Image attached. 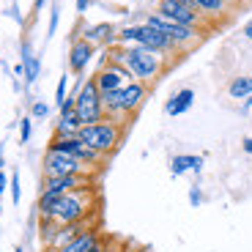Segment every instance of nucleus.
I'll return each mask as SVG.
<instances>
[{
    "label": "nucleus",
    "mask_w": 252,
    "mask_h": 252,
    "mask_svg": "<svg viewBox=\"0 0 252 252\" xmlns=\"http://www.w3.org/2000/svg\"><path fill=\"white\" fill-rule=\"evenodd\" d=\"M189 200H192V206H200L203 203V195H200V189L192 187V195H189Z\"/></svg>",
    "instance_id": "bb28decb"
},
{
    "label": "nucleus",
    "mask_w": 252,
    "mask_h": 252,
    "mask_svg": "<svg viewBox=\"0 0 252 252\" xmlns=\"http://www.w3.org/2000/svg\"><path fill=\"white\" fill-rule=\"evenodd\" d=\"M77 137L82 140L85 145H91L94 151H99L101 157H110L121 145V137H124V124L121 121H99V124L91 126H80V134Z\"/></svg>",
    "instance_id": "7ed1b4c3"
},
{
    "label": "nucleus",
    "mask_w": 252,
    "mask_h": 252,
    "mask_svg": "<svg viewBox=\"0 0 252 252\" xmlns=\"http://www.w3.org/2000/svg\"><path fill=\"white\" fill-rule=\"evenodd\" d=\"M197 6V11L203 14V17H225V8H227V3L225 0H192Z\"/></svg>",
    "instance_id": "412c9836"
},
{
    "label": "nucleus",
    "mask_w": 252,
    "mask_h": 252,
    "mask_svg": "<svg viewBox=\"0 0 252 252\" xmlns=\"http://www.w3.org/2000/svg\"><path fill=\"white\" fill-rule=\"evenodd\" d=\"M8 181H11V178H6V173L0 170V195H3V192L8 189Z\"/></svg>",
    "instance_id": "cd10ccee"
},
{
    "label": "nucleus",
    "mask_w": 252,
    "mask_h": 252,
    "mask_svg": "<svg viewBox=\"0 0 252 252\" xmlns=\"http://www.w3.org/2000/svg\"><path fill=\"white\" fill-rule=\"evenodd\" d=\"M107 61L126 66L129 74H132V80L145 82V85L154 82V80H159V74L167 69V58H164L162 52L145 50V47H140V44H118V47H113L110 55H107Z\"/></svg>",
    "instance_id": "f257e3e1"
},
{
    "label": "nucleus",
    "mask_w": 252,
    "mask_h": 252,
    "mask_svg": "<svg viewBox=\"0 0 252 252\" xmlns=\"http://www.w3.org/2000/svg\"><path fill=\"white\" fill-rule=\"evenodd\" d=\"M66 91H69V77L63 74L61 80H58V88H55V104H58V107H63V101L69 99V96H66Z\"/></svg>",
    "instance_id": "4be33fe9"
},
{
    "label": "nucleus",
    "mask_w": 252,
    "mask_h": 252,
    "mask_svg": "<svg viewBox=\"0 0 252 252\" xmlns=\"http://www.w3.org/2000/svg\"><path fill=\"white\" fill-rule=\"evenodd\" d=\"M145 25H151V28H157L159 33H164V36H167L173 44L178 47V52L192 50L195 44H200V38H203V31H197V28H187V25H178V22L164 19L162 14H157V11H151L148 17H145Z\"/></svg>",
    "instance_id": "423d86ee"
},
{
    "label": "nucleus",
    "mask_w": 252,
    "mask_h": 252,
    "mask_svg": "<svg viewBox=\"0 0 252 252\" xmlns=\"http://www.w3.org/2000/svg\"><path fill=\"white\" fill-rule=\"evenodd\" d=\"M3 164H6V162H3V157H0V170H3Z\"/></svg>",
    "instance_id": "c9c22d12"
},
{
    "label": "nucleus",
    "mask_w": 252,
    "mask_h": 252,
    "mask_svg": "<svg viewBox=\"0 0 252 252\" xmlns=\"http://www.w3.org/2000/svg\"><path fill=\"white\" fill-rule=\"evenodd\" d=\"M58 19H61V11H58V6L52 8V17H50V36L55 33V28H58Z\"/></svg>",
    "instance_id": "a878e982"
},
{
    "label": "nucleus",
    "mask_w": 252,
    "mask_h": 252,
    "mask_svg": "<svg viewBox=\"0 0 252 252\" xmlns=\"http://www.w3.org/2000/svg\"><path fill=\"white\" fill-rule=\"evenodd\" d=\"M91 187H94V176H91V173L41 178V192H55V195H69V192H77V189H91Z\"/></svg>",
    "instance_id": "9d476101"
},
{
    "label": "nucleus",
    "mask_w": 252,
    "mask_h": 252,
    "mask_svg": "<svg viewBox=\"0 0 252 252\" xmlns=\"http://www.w3.org/2000/svg\"><path fill=\"white\" fill-rule=\"evenodd\" d=\"M145 96H148V85L145 82H126L124 88H121V110H124V115L129 118V115H134L140 107H143Z\"/></svg>",
    "instance_id": "f8f14e48"
},
{
    "label": "nucleus",
    "mask_w": 252,
    "mask_h": 252,
    "mask_svg": "<svg viewBox=\"0 0 252 252\" xmlns=\"http://www.w3.org/2000/svg\"><path fill=\"white\" fill-rule=\"evenodd\" d=\"M101 252H115V250H113V247H104V250H101Z\"/></svg>",
    "instance_id": "f704fd0d"
},
{
    "label": "nucleus",
    "mask_w": 252,
    "mask_h": 252,
    "mask_svg": "<svg viewBox=\"0 0 252 252\" xmlns=\"http://www.w3.org/2000/svg\"><path fill=\"white\" fill-rule=\"evenodd\" d=\"M96 206V187L91 189H77L69 195H61L50 217H38V220H52L55 225H71V222H85L88 214Z\"/></svg>",
    "instance_id": "f03ea898"
},
{
    "label": "nucleus",
    "mask_w": 252,
    "mask_h": 252,
    "mask_svg": "<svg viewBox=\"0 0 252 252\" xmlns=\"http://www.w3.org/2000/svg\"><path fill=\"white\" fill-rule=\"evenodd\" d=\"M200 170H203V157L181 154V157H173V162H170L173 176H184V173H195V176H200Z\"/></svg>",
    "instance_id": "a211bd4d"
},
{
    "label": "nucleus",
    "mask_w": 252,
    "mask_h": 252,
    "mask_svg": "<svg viewBox=\"0 0 252 252\" xmlns=\"http://www.w3.org/2000/svg\"><path fill=\"white\" fill-rule=\"evenodd\" d=\"M241 148H244L247 154H252V137H244V140H241Z\"/></svg>",
    "instance_id": "c85d7f7f"
},
{
    "label": "nucleus",
    "mask_w": 252,
    "mask_h": 252,
    "mask_svg": "<svg viewBox=\"0 0 252 252\" xmlns=\"http://www.w3.org/2000/svg\"><path fill=\"white\" fill-rule=\"evenodd\" d=\"M173 3H184V6H195L192 0H173ZM195 8H197V6H195Z\"/></svg>",
    "instance_id": "473e14b6"
},
{
    "label": "nucleus",
    "mask_w": 252,
    "mask_h": 252,
    "mask_svg": "<svg viewBox=\"0 0 252 252\" xmlns=\"http://www.w3.org/2000/svg\"><path fill=\"white\" fill-rule=\"evenodd\" d=\"M8 189H11V200L19 203V197H22V192H19V173H14L11 181H8Z\"/></svg>",
    "instance_id": "5701e85b"
},
{
    "label": "nucleus",
    "mask_w": 252,
    "mask_h": 252,
    "mask_svg": "<svg viewBox=\"0 0 252 252\" xmlns=\"http://www.w3.org/2000/svg\"><path fill=\"white\" fill-rule=\"evenodd\" d=\"M0 211H3V206H0Z\"/></svg>",
    "instance_id": "58836bf2"
},
{
    "label": "nucleus",
    "mask_w": 252,
    "mask_h": 252,
    "mask_svg": "<svg viewBox=\"0 0 252 252\" xmlns=\"http://www.w3.org/2000/svg\"><path fill=\"white\" fill-rule=\"evenodd\" d=\"M22 66H25V82L28 85H33V82L38 80V58L31 52V44H22Z\"/></svg>",
    "instance_id": "aec40b11"
},
{
    "label": "nucleus",
    "mask_w": 252,
    "mask_h": 252,
    "mask_svg": "<svg viewBox=\"0 0 252 252\" xmlns=\"http://www.w3.org/2000/svg\"><path fill=\"white\" fill-rule=\"evenodd\" d=\"M19 140H22V143H28V140H31V118L19 121Z\"/></svg>",
    "instance_id": "393cba45"
},
{
    "label": "nucleus",
    "mask_w": 252,
    "mask_h": 252,
    "mask_svg": "<svg viewBox=\"0 0 252 252\" xmlns=\"http://www.w3.org/2000/svg\"><path fill=\"white\" fill-rule=\"evenodd\" d=\"M250 110H252V96H247L244 104H241V113H250Z\"/></svg>",
    "instance_id": "c756f323"
},
{
    "label": "nucleus",
    "mask_w": 252,
    "mask_h": 252,
    "mask_svg": "<svg viewBox=\"0 0 252 252\" xmlns=\"http://www.w3.org/2000/svg\"><path fill=\"white\" fill-rule=\"evenodd\" d=\"M47 148H52V151H61V154H69V157L80 159L82 164H88L91 170H96L101 164V154L94 151L91 145H85L80 137H52V143L47 145Z\"/></svg>",
    "instance_id": "6e6552de"
},
{
    "label": "nucleus",
    "mask_w": 252,
    "mask_h": 252,
    "mask_svg": "<svg viewBox=\"0 0 252 252\" xmlns=\"http://www.w3.org/2000/svg\"><path fill=\"white\" fill-rule=\"evenodd\" d=\"M88 6H91V0H77V11H80V14L85 11Z\"/></svg>",
    "instance_id": "7c9ffc66"
},
{
    "label": "nucleus",
    "mask_w": 252,
    "mask_h": 252,
    "mask_svg": "<svg viewBox=\"0 0 252 252\" xmlns=\"http://www.w3.org/2000/svg\"><path fill=\"white\" fill-rule=\"evenodd\" d=\"M94 50H96V47L91 44V41L77 38L74 44H71V50H69V69L74 71V74H82V71L88 69L91 58H94Z\"/></svg>",
    "instance_id": "2eb2a0df"
},
{
    "label": "nucleus",
    "mask_w": 252,
    "mask_h": 252,
    "mask_svg": "<svg viewBox=\"0 0 252 252\" xmlns=\"http://www.w3.org/2000/svg\"><path fill=\"white\" fill-rule=\"evenodd\" d=\"M80 38H85V41H91V44H107V41H118V33H115L113 25H107V22H101V25H91V28H82Z\"/></svg>",
    "instance_id": "f3484780"
},
{
    "label": "nucleus",
    "mask_w": 252,
    "mask_h": 252,
    "mask_svg": "<svg viewBox=\"0 0 252 252\" xmlns=\"http://www.w3.org/2000/svg\"><path fill=\"white\" fill-rule=\"evenodd\" d=\"M31 113H33V118H47V115H50V107H47L44 101H33Z\"/></svg>",
    "instance_id": "b1692460"
},
{
    "label": "nucleus",
    "mask_w": 252,
    "mask_h": 252,
    "mask_svg": "<svg viewBox=\"0 0 252 252\" xmlns=\"http://www.w3.org/2000/svg\"><path fill=\"white\" fill-rule=\"evenodd\" d=\"M96 85H99L101 94H110V91H118L124 88L126 82H132V74H129V69L126 66H121V63H104L99 71H96Z\"/></svg>",
    "instance_id": "9b49d317"
},
{
    "label": "nucleus",
    "mask_w": 252,
    "mask_h": 252,
    "mask_svg": "<svg viewBox=\"0 0 252 252\" xmlns=\"http://www.w3.org/2000/svg\"><path fill=\"white\" fill-rule=\"evenodd\" d=\"M118 44H140L145 47V50H154V52H162L164 58L167 55H181L178 52V47L173 44L170 38L164 36V33H159L157 28L151 25H126L118 31Z\"/></svg>",
    "instance_id": "20e7f679"
},
{
    "label": "nucleus",
    "mask_w": 252,
    "mask_h": 252,
    "mask_svg": "<svg viewBox=\"0 0 252 252\" xmlns=\"http://www.w3.org/2000/svg\"><path fill=\"white\" fill-rule=\"evenodd\" d=\"M157 14H162L164 19H173L178 25H187V28H206L208 17H203L195 6H184V3H173V0H159Z\"/></svg>",
    "instance_id": "1a4fd4ad"
},
{
    "label": "nucleus",
    "mask_w": 252,
    "mask_h": 252,
    "mask_svg": "<svg viewBox=\"0 0 252 252\" xmlns=\"http://www.w3.org/2000/svg\"><path fill=\"white\" fill-rule=\"evenodd\" d=\"M74 113L80 118L82 126H91V124H99L104 121V104H101V91L96 85V80H85L77 88L74 94Z\"/></svg>",
    "instance_id": "39448f33"
},
{
    "label": "nucleus",
    "mask_w": 252,
    "mask_h": 252,
    "mask_svg": "<svg viewBox=\"0 0 252 252\" xmlns=\"http://www.w3.org/2000/svg\"><path fill=\"white\" fill-rule=\"evenodd\" d=\"M225 3H241V0H225Z\"/></svg>",
    "instance_id": "e433bc0d"
},
{
    "label": "nucleus",
    "mask_w": 252,
    "mask_h": 252,
    "mask_svg": "<svg viewBox=\"0 0 252 252\" xmlns=\"http://www.w3.org/2000/svg\"><path fill=\"white\" fill-rule=\"evenodd\" d=\"M227 96L230 99H247L252 96V77L250 74H239L227 82Z\"/></svg>",
    "instance_id": "6ab92c4d"
},
{
    "label": "nucleus",
    "mask_w": 252,
    "mask_h": 252,
    "mask_svg": "<svg viewBox=\"0 0 252 252\" xmlns=\"http://www.w3.org/2000/svg\"><path fill=\"white\" fill-rule=\"evenodd\" d=\"M82 230H88V222H71V225H58V230L52 233V239L44 244V250H47V252H58V250H63V247L69 244L71 239H77V236H80Z\"/></svg>",
    "instance_id": "4468645a"
},
{
    "label": "nucleus",
    "mask_w": 252,
    "mask_h": 252,
    "mask_svg": "<svg viewBox=\"0 0 252 252\" xmlns=\"http://www.w3.org/2000/svg\"><path fill=\"white\" fill-rule=\"evenodd\" d=\"M14 252H22V247H17V250H14Z\"/></svg>",
    "instance_id": "4c0bfd02"
},
{
    "label": "nucleus",
    "mask_w": 252,
    "mask_h": 252,
    "mask_svg": "<svg viewBox=\"0 0 252 252\" xmlns=\"http://www.w3.org/2000/svg\"><path fill=\"white\" fill-rule=\"evenodd\" d=\"M44 3H47V0H36V3H33V6H36V11H38L41 6H44Z\"/></svg>",
    "instance_id": "72a5a7b5"
},
{
    "label": "nucleus",
    "mask_w": 252,
    "mask_h": 252,
    "mask_svg": "<svg viewBox=\"0 0 252 252\" xmlns=\"http://www.w3.org/2000/svg\"><path fill=\"white\" fill-rule=\"evenodd\" d=\"M244 36H247V38H250V41H252V19H250V22H247V25H244Z\"/></svg>",
    "instance_id": "2f4dec72"
},
{
    "label": "nucleus",
    "mask_w": 252,
    "mask_h": 252,
    "mask_svg": "<svg viewBox=\"0 0 252 252\" xmlns=\"http://www.w3.org/2000/svg\"><path fill=\"white\" fill-rule=\"evenodd\" d=\"M91 167L82 164L80 159L69 157V154L52 151L47 148L44 159H41V178H58V176H74V173H88Z\"/></svg>",
    "instance_id": "0eeeda50"
},
{
    "label": "nucleus",
    "mask_w": 252,
    "mask_h": 252,
    "mask_svg": "<svg viewBox=\"0 0 252 252\" xmlns=\"http://www.w3.org/2000/svg\"><path fill=\"white\" fill-rule=\"evenodd\" d=\"M101 244H104L101 230L99 227H88V230H82L77 239H71L69 244L63 247V250H58V252H94V250H99Z\"/></svg>",
    "instance_id": "ddd939ff"
},
{
    "label": "nucleus",
    "mask_w": 252,
    "mask_h": 252,
    "mask_svg": "<svg viewBox=\"0 0 252 252\" xmlns=\"http://www.w3.org/2000/svg\"><path fill=\"white\" fill-rule=\"evenodd\" d=\"M192 104H195V91L181 88V91H176L170 99L164 101V115H173V118H176V115H184Z\"/></svg>",
    "instance_id": "dca6fc26"
}]
</instances>
